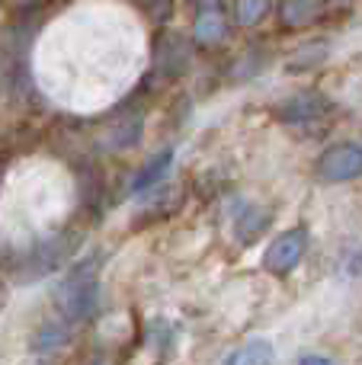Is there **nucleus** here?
<instances>
[{
	"mask_svg": "<svg viewBox=\"0 0 362 365\" xmlns=\"http://www.w3.org/2000/svg\"><path fill=\"white\" fill-rule=\"evenodd\" d=\"M224 36H228V23H224L222 13H218V10L199 13V19H196V38H199V42L212 45V42H222Z\"/></svg>",
	"mask_w": 362,
	"mask_h": 365,
	"instance_id": "obj_7",
	"label": "nucleus"
},
{
	"mask_svg": "<svg viewBox=\"0 0 362 365\" xmlns=\"http://www.w3.org/2000/svg\"><path fill=\"white\" fill-rule=\"evenodd\" d=\"M269 10V0H237L234 13H237V23L241 26H257Z\"/></svg>",
	"mask_w": 362,
	"mask_h": 365,
	"instance_id": "obj_9",
	"label": "nucleus"
},
{
	"mask_svg": "<svg viewBox=\"0 0 362 365\" xmlns=\"http://www.w3.org/2000/svg\"><path fill=\"white\" fill-rule=\"evenodd\" d=\"M321 182H353L362 177V145L359 141H340L331 145L327 151H321V158L314 160Z\"/></svg>",
	"mask_w": 362,
	"mask_h": 365,
	"instance_id": "obj_1",
	"label": "nucleus"
},
{
	"mask_svg": "<svg viewBox=\"0 0 362 365\" xmlns=\"http://www.w3.org/2000/svg\"><path fill=\"white\" fill-rule=\"evenodd\" d=\"M324 10V0H279V19L289 29H301V26L314 23Z\"/></svg>",
	"mask_w": 362,
	"mask_h": 365,
	"instance_id": "obj_5",
	"label": "nucleus"
},
{
	"mask_svg": "<svg viewBox=\"0 0 362 365\" xmlns=\"http://www.w3.org/2000/svg\"><path fill=\"white\" fill-rule=\"evenodd\" d=\"M269 227V212L260 205H244L241 215H237L234 221V234L241 244H254V240H260V234Z\"/></svg>",
	"mask_w": 362,
	"mask_h": 365,
	"instance_id": "obj_6",
	"label": "nucleus"
},
{
	"mask_svg": "<svg viewBox=\"0 0 362 365\" xmlns=\"http://www.w3.org/2000/svg\"><path fill=\"white\" fill-rule=\"evenodd\" d=\"M202 4H212V0H202Z\"/></svg>",
	"mask_w": 362,
	"mask_h": 365,
	"instance_id": "obj_11",
	"label": "nucleus"
},
{
	"mask_svg": "<svg viewBox=\"0 0 362 365\" xmlns=\"http://www.w3.org/2000/svg\"><path fill=\"white\" fill-rule=\"evenodd\" d=\"M308 253V227H289V231L276 234L269 247L263 250V269L273 276H286L305 259Z\"/></svg>",
	"mask_w": 362,
	"mask_h": 365,
	"instance_id": "obj_2",
	"label": "nucleus"
},
{
	"mask_svg": "<svg viewBox=\"0 0 362 365\" xmlns=\"http://www.w3.org/2000/svg\"><path fill=\"white\" fill-rule=\"evenodd\" d=\"M224 365H276V346L267 336H254V340L241 343V346L224 359Z\"/></svg>",
	"mask_w": 362,
	"mask_h": 365,
	"instance_id": "obj_4",
	"label": "nucleus"
},
{
	"mask_svg": "<svg viewBox=\"0 0 362 365\" xmlns=\"http://www.w3.org/2000/svg\"><path fill=\"white\" fill-rule=\"evenodd\" d=\"M331 113V100L321 96L318 90H299L289 100H282L276 106V115H279L286 125H311V122H321Z\"/></svg>",
	"mask_w": 362,
	"mask_h": 365,
	"instance_id": "obj_3",
	"label": "nucleus"
},
{
	"mask_svg": "<svg viewBox=\"0 0 362 365\" xmlns=\"http://www.w3.org/2000/svg\"><path fill=\"white\" fill-rule=\"evenodd\" d=\"M170 160H173V151L157 154V158H154L151 164L145 167V173H141V177L135 180V189H148V186H154V182H157V180L167 173V167H170Z\"/></svg>",
	"mask_w": 362,
	"mask_h": 365,
	"instance_id": "obj_8",
	"label": "nucleus"
},
{
	"mask_svg": "<svg viewBox=\"0 0 362 365\" xmlns=\"http://www.w3.org/2000/svg\"><path fill=\"white\" fill-rule=\"evenodd\" d=\"M299 365H337L331 356H321V353H305L299 356Z\"/></svg>",
	"mask_w": 362,
	"mask_h": 365,
	"instance_id": "obj_10",
	"label": "nucleus"
}]
</instances>
